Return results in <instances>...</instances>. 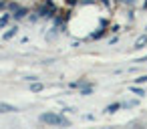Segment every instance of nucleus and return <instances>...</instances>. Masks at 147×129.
Masks as SVG:
<instances>
[{
    "mask_svg": "<svg viewBox=\"0 0 147 129\" xmlns=\"http://www.w3.org/2000/svg\"><path fill=\"white\" fill-rule=\"evenodd\" d=\"M40 121L51 123V125H69V121H67L65 117H61V115H53V113H45V115H40Z\"/></svg>",
    "mask_w": 147,
    "mask_h": 129,
    "instance_id": "nucleus-1",
    "label": "nucleus"
},
{
    "mask_svg": "<svg viewBox=\"0 0 147 129\" xmlns=\"http://www.w3.org/2000/svg\"><path fill=\"white\" fill-rule=\"evenodd\" d=\"M10 111H16V107L8 105V103H0V113H10Z\"/></svg>",
    "mask_w": 147,
    "mask_h": 129,
    "instance_id": "nucleus-2",
    "label": "nucleus"
},
{
    "mask_svg": "<svg viewBox=\"0 0 147 129\" xmlns=\"http://www.w3.org/2000/svg\"><path fill=\"white\" fill-rule=\"evenodd\" d=\"M145 43H147V34H143V36H139V38H137V43H135V49H141Z\"/></svg>",
    "mask_w": 147,
    "mask_h": 129,
    "instance_id": "nucleus-3",
    "label": "nucleus"
},
{
    "mask_svg": "<svg viewBox=\"0 0 147 129\" xmlns=\"http://www.w3.org/2000/svg\"><path fill=\"white\" fill-rule=\"evenodd\" d=\"M119 107H121V105H119V103H115V105H109V107H107L105 111H107V113H113V111H117Z\"/></svg>",
    "mask_w": 147,
    "mask_h": 129,
    "instance_id": "nucleus-4",
    "label": "nucleus"
},
{
    "mask_svg": "<svg viewBox=\"0 0 147 129\" xmlns=\"http://www.w3.org/2000/svg\"><path fill=\"white\" fill-rule=\"evenodd\" d=\"M135 83H147V75H141V77H137V79H135Z\"/></svg>",
    "mask_w": 147,
    "mask_h": 129,
    "instance_id": "nucleus-5",
    "label": "nucleus"
},
{
    "mask_svg": "<svg viewBox=\"0 0 147 129\" xmlns=\"http://www.w3.org/2000/svg\"><path fill=\"white\" fill-rule=\"evenodd\" d=\"M123 2H125V4H133V2H135V0H123Z\"/></svg>",
    "mask_w": 147,
    "mask_h": 129,
    "instance_id": "nucleus-6",
    "label": "nucleus"
},
{
    "mask_svg": "<svg viewBox=\"0 0 147 129\" xmlns=\"http://www.w3.org/2000/svg\"><path fill=\"white\" fill-rule=\"evenodd\" d=\"M145 61H147V57H143V59H139L137 63H145Z\"/></svg>",
    "mask_w": 147,
    "mask_h": 129,
    "instance_id": "nucleus-7",
    "label": "nucleus"
},
{
    "mask_svg": "<svg viewBox=\"0 0 147 129\" xmlns=\"http://www.w3.org/2000/svg\"><path fill=\"white\" fill-rule=\"evenodd\" d=\"M101 2H105V4H109V0H101Z\"/></svg>",
    "mask_w": 147,
    "mask_h": 129,
    "instance_id": "nucleus-8",
    "label": "nucleus"
}]
</instances>
